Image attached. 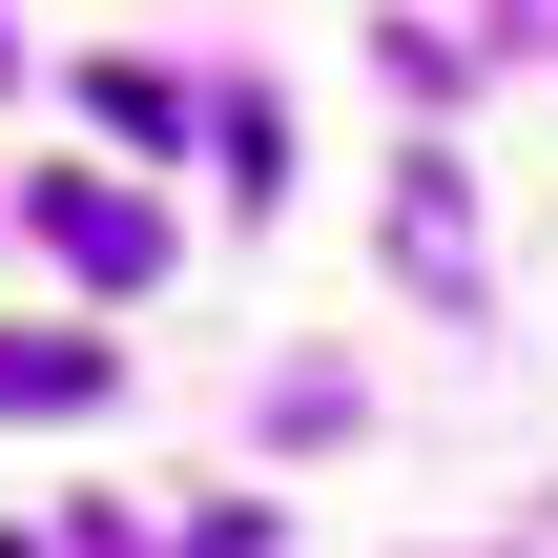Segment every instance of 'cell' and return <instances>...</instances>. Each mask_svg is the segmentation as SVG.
<instances>
[{"mask_svg":"<svg viewBox=\"0 0 558 558\" xmlns=\"http://www.w3.org/2000/svg\"><path fill=\"white\" fill-rule=\"evenodd\" d=\"M393 248H414V290H476V207H456V166L393 186Z\"/></svg>","mask_w":558,"mask_h":558,"instance_id":"7a4b0ae2","label":"cell"},{"mask_svg":"<svg viewBox=\"0 0 558 558\" xmlns=\"http://www.w3.org/2000/svg\"><path fill=\"white\" fill-rule=\"evenodd\" d=\"M83 393H104L83 331H0V414H83Z\"/></svg>","mask_w":558,"mask_h":558,"instance_id":"3957f363","label":"cell"},{"mask_svg":"<svg viewBox=\"0 0 558 558\" xmlns=\"http://www.w3.org/2000/svg\"><path fill=\"white\" fill-rule=\"evenodd\" d=\"M21 228H41L83 290H145V269H166V207H124V186H83V166H41V186H21Z\"/></svg>","mask_w":558,"mask_h":558,"instance_id":"6da1fadb","label":"cell"},{"mask_svg":"<svg viewBox=\"0 0 558 558\" xmlns=\"http://www.w3.org/2000/svg\"><path fill=\"white\" fill-rule=\"evenodd\" d=\"M497 21H518V41H558V0H497Z\"/></svg>","mask_w":558,"mask_h":558,"instance_id":"277c9868","label":"cell"},{"mask_svg":"<svg viewBox=\"0 0 558 558\" xmlns=\"http://www.w3.org/2000/svg\"><path fill=\"white\" fill-rule=\"evenodd\" d=\"M0 83H21V41H0Z\"/></svg>","mask_w":558,"mask_h":558,"instance_id":"5b68a950","label":"cell"}]
</instances>
